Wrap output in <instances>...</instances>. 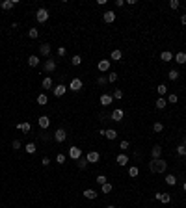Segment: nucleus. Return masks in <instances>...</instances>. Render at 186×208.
<instances>
[{
  "mask_svg": "<svg viewBox=\"0 0 186 208\" xmlns=\"http://www.w3.org/2000/svg\"><path fill=\"white\" fill-rule=\"evenodd\" d=\"M114 102V97L112 95H101V104H102V106H110V104H112Z\"/></svg>",
  "mask_w": 186,
  "mask_h": 208,
  "instance_id": "obj_15",
  "label": "nucleus"
},
{
  "mask_svg": "<svg viewBox=\"0 0 186 208\" xmlns=\"http://www.w3.org/2000/svg\"><path fill=\"white\" fill-rule=\"evenodd\" d=\"M181 145H184V147H186V137H182V143Z\"/></svg>",
  "mask_w": 186,
  "mask_h": 208,
  "instance_id": "obj_53",
  "label": "nucleus"
},
{
  "mask_svg": "<svg viewBox=\"0 0 186 208\" xmlns=\"http://www.w3.org/2000/svg\"><path fill=\"white\" fill-rule=\"evenodd\" d=\"M156 91H158V95H160V97H164V95L168 93V86L166 84H160V86L156 87Z\"/></svg>",
  "mask_w": 186,
  "mask_h": 208,
  "instance_id": "obj_28",
  "label": "nucleus"
},
{
  "mask_svg": "<svg viewBox=\"0 0 186 208\" xmlns=\"http://www.w3.org/2000/svg\"><path fill=\"white\" fill-rule=\"evenodd\" d=\"M36 19H37V23H47V20H49V9L39 8L36 11Z\"/></svg>",
  "mask_w": 186,
  "mask_h": 208,
  "instance_id": "obj_2",
  "label": "nucleus"
},
{
  "mask_svg": "<svg viewBox=\"0 0 186 208\" xmlns=\"http://www.w3.org/2000/svg\"><path fill=\"white\" fill-rule=\"evenodd\" d=\"M177 154L179 156H186V147H184V145H179V147H177Z\"/></svg>",
  "mask_w": 186,
  "mask_h": 208,
  "instance_id": "obj_39",
  "label": "nucleus"
},
{
  "mask_svg": "<svg viewBox=\"0 0 186 208\" xmlns=\"http://www.w3.org/2000/svg\"><path fill=\"white\" fill-rule=\"evenodd\" d=\"M71 63H73L74 67H78V65L82 63V58H80L78 54H77V56H73V58H71Z\"/></svg>",
  "mask_w": 186,
  "mask_h": 208,
  "instance_id": "obj_32",
  "label": "nucleus"
},
{
  "mask_svg": "<svg viewBox=\"0 0 186 208\" xmlns=\"http://www.w3.org/2000/svg\"><path fill=\"white\" fill-rule=\"evenodd\" d=\"M104 136L108 137V140H115V137H117V130H114V128H108Z\"/></svg>",
  "mask_w": 186,
  "mask_h": 208,
  "instance_id": "obj_24",
  "label": "nucleus"
},
{
  "mask_svg": "<svg viewBox=\"0 0 186 208\" xmlns=\"http://www.w3.org/2000/svg\"><path fill=\"white\" fill-rule=\"evenodd\" d=\"M110 58H112L114 61H119V60L123 58V52H121V50H114V52H112V56H110Z\"/></svg>",
  "mask_w": 186,
  "mask_h": 208,
  "instance_id": "obj_29",
  "label": "nucleus"
},
{
  "mask_svg": "<svg viewBox=\"0 0 186 208\" xmlns=\"http://www.w3.org/2000/svg\"><path fill=\"white\" fill-rule=\"evenodd\" d=\"M17 130H20V132H30V123H19Z\"/></svg>",
  "mask_w": 186,
  "mask_h": 208,
  "instance_id": "obj_23",
  "label": "nucleus"
},
{
  "mask_svg": "<svg viewBox=\"0 0 186 208\" xmlns=\"http://www.w3.org/2000/svg\"><path fill=\"white\" fill-rule=\"evenodd\" d=\"M149 169L153 171V173H166V169H168V162H166V160H162V158L151 160V164H149Z\"/></svg>",
  "mask_w": 186,
  "mask_h": 208,
  "instance_id": "obj_1",
  "label": "nucleus"
},
{
  "mask_svg": "<svg viewBox=\"0 0 186 208\" xmlns=\"http://www.w3.org/2000/svg\"><path fill=\"white\" fill-rule=\"evenodd\" d=\"M151 156H153V160H156V158L162 156V147L160 145H155V147L151 149Z\"/></svg>",
  "mask_w": 186,
  "mask_h": 208,
  "instance_id": "obj_16",
  "label": "nucleus"
},
{
  "mask_svg": "<svg viewBox=\"0 0 186 208\" xmlns=\"http://www.w3.org/2000/svg\"><path fill=\"white\" fill-rule=\"evenodd\" d=\"M37 104H39V106H45V104H49V97L43 95V93L37 95Z\"/></svg>",
  "mask_w": 186,
  "mask_h": 208,
  "instance_id": "obj_22",
  "label": "nucleus"
},
{
  "mask_svg": "<svg viewBox=\"0 0 186 208\" xmlns=\"http://www.w3.org/2000/svg\"><path fill=\"white\" fill-rule=\"evenodd\" d=\"M50 50H52V47H50L49 43H43V45L39 47V54H41L43 58H49V56H50Z\"/></svg>",
  "mask_w": 186,
  "mask_h": 208,
  "instance_id": "obj_9",
  "label": "nucleus"
},
{
  "mask_svg": "<svg viewBox=\"0 0 186 208\" xmlns=\"http://www.w3.org/2000/svg\"><path fill=\"white\" fill-rule=\"evenodd\" d=\"M166 182H168L169 186H175V184H177V177H175V175H168V177H166Z\"/></svg>",
  "mask_w": 186,
  "mask_h": 208,
  "instance_id": "obj_31",
  "label": "nucleus"
},
{
  "mask_svg": "<svg viewBox=\"0 0 186 208\" xmlns=\"http://www.w3.org/2000/svg\"><path fill=\"white\" fill-rule=\"evenodd\" d=\"M77 164H78V167H80V169H86L89 162L86 160V158H78V160H77Z\"/></svg>",
  "mask_w": 186,
  "mask_h": 208,
  "instance_id": "obj_30",
  "label": "nucleus"
},
{
  "mask_svg": "<svg viewBox=\"0 0 186 208\" xmlns=\"http://www.w3.org/2000/svg\"><path fill=\"white\" fill-rule=\"evenodd\" d=\"M56 162L58 164H65V154H58L56 156Z\"/></svg>",
  "mask_w": 186,
  "mask_h": 208,
  "instance_id": "obj_47",
  "label": "nucleus"
},
{
  "mask_svg": "<svg viewBox=\"0 0 186 208\" xmlns=\"http://www.w3.org/2000/svg\"><path fill=\"white\" fill-rule=\"evenodd\" d=\"M138 173H140V169H138L136 165H132V167H128V177H130V178H136V177H138Z\"/></svg>",
  "mask_w": 186,
  "mask_h": 208,
  "instance_id": "obj_26",
  "label": "nucleus"
},
{
  "mask_svg": "<svg viewBox=\"0 0 186 208\" xmlns=\"http://www.w3.org/2000/svg\"><path fill=\"white\" fill-rule=\"evenodd\" d=\"M65 91H67V87H65L63 84H58L56 87H52L54 97H63V95H65Z\"/></svg>",
  "mask_w": 186,
  "mask_h": 208,
  "instance_id": "obj_10",
  "label": "nucleus"
},
{
  "mask_svg": "<svg viewBox=\"0 0 186 208\" xmlns=\"http://www.w3.org/2000/svg\"><path fill=\"white\" fill-rule=\"evenodd\" d=\"M86 160H88L89 164H97V162L101 160V154H99L97 151H89L88 154H86Z\"/></svg>",
  "mask_w": 186,
  "mask_h": 208,
  "instance_id": "obj_3",
  "label": "nucleus"
},
{
  "mask_svg": "<svg viewBox=\"0 0 186 208\" xmlns=\"http://www.w3.org/2000/svg\"><path fill=\"white\" fill-rule=\"evenodd\" d=\"M128 145H130V143H128L127 140H123V141L119 143V149H123V151H125V149H128Z\"/></svg>",
  "mask_w": 186,
  "mask_h": 208,
  "instance_id": "obj_46",
  "label": "nucleus"
},
{
  "mask_svg": "<svg viewBox=\"0 0 186 208\" xmlns=\"http://www.w3.org/2000/svg\"><path fill=\"white\" fill-rule=\"evenodd\" d=\"M168 102H171V104H175V102H177V95H175V93H171V95H168Z\"/></svg>",
  "mask_w": 186,
  "mask_h": 208,
  "instance_id": "obj_44",
  "label": "nucleus"
},
{
  "mask_svg": "<svg viewBox=\"0 0 186 208\" xmlns=\"http://www.w3.org/2000/svg\"><path fill=\"white\" fill-rule=\"evenodd\" d=\"M108 82H112V84H114V82H117V73H110L108 74Z\"/></svg>",
  "mask_w": 186,
  "mask_h": 208,
  "instance_id": "obj_43",
  "label": "nucleus"
},
{
  "mask_svg": "<svg viewBox=\"0 0 186 208\" xmlns=\"http://www.w3.org/2000/svg\"><path fill=\"white\" fill-rule=\"evenodd\" d=\"M123 115H125V113H123V110L121 108H115L114 112H112V115H110V119L115 121V123H119V121H123Z\"/></svg>",
  "mask_w": 186,
  "mask_h": 208,
  "instance_id": "obj_6",
  "label": "nucleus"
},
{
  "mask_svg": "<svg viewBox=\"0 0 186 208\" xmlns=\"http://www.w3.org/2000/svg\"><path fill=\"white\" fill-rule=\"evenodd\" d=\"M54 140H56L58 143H63V141L67 140V132H65L63 128H58L56 132H54Z\"/></svg>",
  "mask_w": 186,
  "mask_h": 208,
  "instance_id": "obj_4",
  "label": "nucleus"
},
{
  "mask_svg": "<svg viewBox=\"0 0 186 208\" xmlns=\"http://www.w3.org/2000/svg\"><path fill=\"white\" fill-rule=\"evenodd\" d=\"M182 190H184V191H186V180H184V184H182Z\"/></svg>",
  "mask_w": 186,
  "mask_h": 208,
  "instance_id": "obj_54",
  "label": "nucleus"
},
{
  "mask_svg": "<svg viewBox=\"0 0 186 208\" xmlns=\"http://www.w3.org/2000/svg\"><path fill=\"white\" fill-rule=\"evenodd\" d=\"M65 54H67L65 47H60V48H58V56H65Z\"/></svg>",
  "mask_w": 186,
  "mask_h": 208,
  "instance_id": "obj_49",
  "label": "nucleus"
},
{
  "mask_svg": "<svg viewBox=\"0 0 186 208\" xmlns=\"http://www.w3.org/2000/svg\"><path fill=\"white\" fill-rule=\"evenodd\" d=\"M106 82H108V76H99V78H97L99 86H106Z\"/></svg>",
  "mask_w": 186,
  "mask_h": 208,
  "instance_id": "obj_40",
  "label": "nucleus"
},
{
  "mask_svg": "<svg viewBox=\"0 0 186 208\" xmlns=\"http://www.w3.org/2000/svg\"><path fill=\"white\" fill-rule=\"evenodd\" d=\"M106 182H108V178H106L104 175H99V177H97V184L102 186V184H106Z\"/></svg>",
  "mask_w": 186,
  "mask_h": 208,
  "instance_id": "obj_42",
  "label": "nucleus"
},
{
  "mask_svg": "<svg viewBox=\"0 0 186 208\" xmlns=\"http://www.w3.org/2000/svg\"><path fill=\"white\" fill-rule=\"evenodd\" d=\"M11 147L15 149V151H19V149H20V141H19V140H15V141L11 143Z\"/></svg>",
  "mask_w": 186,
  "mask_h": 208,
  "instance_id": "obj_48",
  "label": "nucleus"
},
{
  "mask_svg": "<svg viewBox=\"0 0 186 208\" xmlns=\"http://www.w3.org/2000/svg\"><path fill=\"white\" fill-rule=\"evenodd\" d=\"M82 86H84V84H82V80L80 78H73L71 80V84H69V89H71V91H80V89H82Z\"/></svg>",
  "mask_w": 186,
  "mask_h": 208,
  "instance_id": "obj_5",
  "label": "nucleus"
},
{
  "mask_svg": "<svg viewBox=\"0 0 186 208\" xmlns=\"http://www.w3.org/2000/svg\"><path fill=\"white\" fill-rule=\"evenodd\" d=\"M166 106H168V100L164 99V97H160V99L156 100V108H158V110H164Z\"/></svg>",
  "mask_w": 186,
  "mask_h": 208,
  "instance_id": "obj_25",
  "label": "nucleus"
},
{
  "mask_svg": "<svg viewBox=\"0 0 186 208\" xmlns=\"http://www.w3.org/2000/svg\"><path fill=\"white\" fill-rule=\"evenodd\" d=\"M123 4H125V0H115V6H117V8H123Z\"/></svg>",
  "mask_w": 186,
  "mask_h": 208,
  "instance_id": "obj_51",
  "label": "nucleus"
},
{
  "mask_svg": "<svg viewBox=\"0 0 186 208\" xmlns=\"http://www.w3.org/2000/svg\"><path fill=\"white\" fill-rule=\"evenodd\" d=\"M181 23H182V24L186 26V15H182V17H181Z\"/></svg>",
  "mask_w": 186,
  "mask_h": 208,
  "instance_id": "obj_52",
  "label": "nucleus"
},
{
  "mask_svg": "<svg viewBox=\"0 0 186 208\" xmlns=\"http://www.w3.org/2000/svg\"><path fill=\"white\" fill-rule=\"evenodd\" d=\"M175 61H177V63H181V65H184V63H186V54H184V52L175 54Z\"/></svg>",
  "mask_w": 186,
  "mask_h": 208,
  "instance_id": "obj_19",
  "label": "nucleus"
},
{
  "mask_svg": "<svg viewBox=\"0 0 186 208\" xmlns=\"http://www.w3.org/2000/svg\"><path fill=\"white\" fill-rule=\"evenodd\" d=\"M160 60H162V61H171V60H173V54H171L169 50H164V52L160 54Z\"/></svg>",
  "mask_w": 186,
  "mask_h": 208,
  "instance_id": "obj_20",
  "label": "nucleus"
},
{
  "mask_svg": "<svg viewBox=\"0 0 186 208\" xmlns=\"http://www.w3.org/2000/svg\"><path fill=\"white\" fill-rule=\"evenodd\" d=\"M101 190H102V191H104V193H110V191H112V184H110V182H106V184H102V186H101Z\"/></svg>",
  "mask_w": 186,
  "mask_h": 208,
  "instance_id": "obj_38",
  "label": "nucleus"
},
{
  "mask_svg": "<svg viewBox=\"0 0 186 208\" xmlns=\"http://www.w3.org/2000/svg\"><path fill=\"white\" fill-rule=\"evenodd\" d=\"M179 4H181L179 0H171V2H169V8H171V9H177V8H179Z\"/></svg>",
  "mask_w": 186,
  "mask_h": 208,
  "instance_id": "obj_45",
  "label": "nucleus"
},
{
  "mask_svg": "<svg viewBox=\"0 0 186 208\" xmlns=\"http://www.w3.org/2000/svg\"><path fill=\"white\" fill-rule=\"evenodd\" d=\"M41 164H43V165H45V167H47V165H49V164H50V158H47V156H45V158H43V160H41Z\"/></svg>",
  "mask_w": 186,
  "mask_h": 208,
  "instance_id": "obj_50",
  "label": "nucleus"
},
{
  "mask_svg": "<svg viewBox=\"0 0 186 208\" xmlns=\"http://www.w3.org/2000/svg\"><path fill=\"white\" fill-rule=\"evenodd\" d=\"M43 67H45V71H47V73H54V71H56V61L49 58V60L45 61V65H43Z\"/></svg>",
  "mask_w": 186,
  "mask_h": 208,
  "instance_id": "obj_12",
  "label": "nucleus"
},
{
  "mask_svg": "<svg viewBox=\"0 0 186 208\" xmlns=\"http://www.w3.org/2000/svg\"><path fill=\"white\" fill-rule=\"evenodd\" d=\"M115 162H117L119 165H127V164H128V156L125 154V152H121V154H117V158H115Z\"/></svg>",
  "mask_w": 186,
  "mask_h": 208,
  "instance_id": "obj_17",
  "label": "nucleus"
},
{
  "mask_svg": "<svg viewBox=\"0 0 186 208\" xmlns=\"http://www.w3.org/2000/svg\"><path fill=\"white\" fill-rule=\"evenodd\" d=\"M160 201H162V203H169V201H171V195H169V193H162V197H160Z\"/></svg>",
  "mask_w": 186,
  "mask_h": 208,
  "instance_id": "obj_41",
  "label": "nucleus"
},
{
  "mask_svg": "<svg viewBox=\"0 0 186 208\" xmlns=\"http://www.w3.org/2000/svg\"><path fill=\"white\" fill-rule=\"evenodd\" d=\"M41 86H43V89H52V78L50 76H47V78H43V82H41Z\"/></svg>",
  "mask_w": 186,
  "mask_h": 208,
  "instance_id": "obj_18",
  "label": "nucleus"
},
{
  "mask_svg": "<svg viewBox=\"0 0 186 208\" xmlns=\"http://www.w3.org/2000/svg\"><path fill=\"white\" fill-rule=\"evenodd\" d=\"M69 158H73V160L77 162L78 158H82V149H78V147H71V149H69Z\"/></svg>",
  "mask_w": 186,
  "mask_h": 208,
  "instance_id": "obj_7",
  "label": "nucleus"
},
{
  "mask_svg": "<svg viewBox=\"0 0 186 208\" xmlns=\"http://www.w3.org/2000/svg\"><path fill=\"white\" fill-rule=\"evenodd\" d=\"M153 130H155V132H162V130H164V124H162V123H153Z\"/></svg>",
  "mask_w": 186,
  "mask_h": 208,
  "instance_id": "obj_36",
  "label": "nucleus"
},
{
  "mask_svg": "<svg viewBox=\"0 0 186 208\" xmlns=\"http://www.w3.org/2000/svg\"><path fill=\"white\" fill-rule=\"evenodd\" d=\"M84 197L86 199H95V197H97V191L91 190V188H88V190H84Z\"/></svg>",
  "mask_w": 186,
  "mask_h": 208,
  "instance_id": "obj_21",
  "label": "nucleus"
},
{
  "mask_svg": "<svg viewBox=\"0 0 186 208\" xmlns=\"http://www.w3.org/2000/svg\"><path fill=\"white\" fill-rule=\"evenodd\" d=\"M37 123H39V127L43 128V130H47V128L50 127V119H49V115H41Z\"/></svg>",
  "mask_w": 186,
  "mask_h": 208,
  "instance_id": "obj_11",
  "label": "nucleus"
},
{
  "mask_svg": "<svg viewBox=\"0 0 186 208\" xmlns=\"http://www.w3.org/2000/svg\"><path fill=\"white\" fill-rule=\"evenodd\" d=\"M15 2H13V0H4V2L2 4H0V8H2L4 11H9V9H13V8H15Z\"/></svg>",
  "mask_w": 186,
  "mask_h": 208,
  "instance_id": "obj_13",
  "label": "nucleus"
},
{
  "mask_svg": "<svg viewBox=\"0 0 186 208\" xmlns=\"http://www.w3.org/2000/svg\"><path fill=\"white\" fill-rule=\"evenodd\" d=\"M168 76H169V80H177L179 78V71H177V69H171Z\"/></svg>",
  "mask_w": 186,
  "mask_h": 208,
  "instance_id": "obj_35",
  "label": "nucleus"
},
{
  "mask_svg": "<svg viewBox=\"0 0 186 208\" xmlns=\"http://www.w3.org/2000/svg\"><path fill=\"white\" fill-rule=\"evenodd\" d=\"M110 65H112V61H110V60H101L97 63V69L101 73H106V71H110Z\"/></svg>",
  "mask_w": 186,
  "mask_h": 208,
  "instance_id": "obj_8",
  "label": "nucleus"
},
{
  "mask_svg": "<svg viewBox=\"0 0 186 208\" xmlns=\"http://www.w3.org/2000/svg\"><path fill=\"white\" fill-rule=\"evenodd\" d=\"M102 20H104V23H114L115 20V13L114 11H106V13H102Z\"/></svg>",
  "mask_w": 186,
  "mask_h": 208,
  "instance_id": "obj_14",
  "label": "nucleus"
},
{
  "mask_svg": "<svg viewBox=\"0 0 186 208\" xmlns=\"http://www.w3.org/2000/svg\"><path fill=\"white\" fill-rule=\"evenodd\" d=\"M37 36H39L37 28H30V30H28V37H30V39H36Z\"/></svg>",
  "mask_w": 186,
  "mask_h": 208,
  "instance_id": "obj_33",
  "label": "nucleus"
},
{
  "mask_svg": "<svg viewBox=\"0 0 186 208\" xmlns=\"http://www.w3.org/2000/svg\"><path fill=\"white\" fill-rule=\"evenodd\" d=\"M106 208H114V206H106Z\"/></svg>",
  "mask_w": 186,
  "mask_h": 208,
  "instance_id": "obj_55",
  "label": "nucleus"
},
{
  "mask_svg": "<svg viewBox=\"0 0 186 208\" xmlns=\"http://www.w3.org/2000/svg\"><path fill=\"white\" fill-rule=\"evenodd\" d=\"M26 152H28V154H34V152H36L37 149H36V145H34V143H28V145H26V149H24Z\"/></svg>",
  "mask_w": 186,
  "mask_h": 208,
  "instance_id": "obj_34",
  "label": "nucleus"
},
{
  "mask_svg": "<svg viewBox=\"0 0 186 208\" xmlns=\"http://www.w3.org/2000/svg\"><path fill=\"white\" fill-rule=\"evenodd\" d=\"M114 99H117V100H121L123 99V91H121V89H114Z\"/></svg>",
  "mask_w": 186,
  "mask_h": 208,
  "instance_id": "obj_37",
  "label": "nucleus"
},
{
  "mask_svg": "<svg viewBox=\"0 0 186 208\" xmlns=\"http://www.w3.org/2000/svg\"><path fill=\"white\" fill-rule=\"evenodd\" d=\"M28 65H30V67H37V65H39V58H37V56H30V58H28Z\"/></svg>",
  "mask_w": 186,
  "mask_h": 208,
  "instance_id": "obj_27",
  "label": "nucleus"
}]
</instances>
